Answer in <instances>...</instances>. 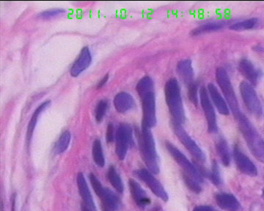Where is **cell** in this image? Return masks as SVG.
<instances>
[{
  "instance_id": "cell-22",
  "label": "cell",
  "mask_w": 264,
  "mask_h": 211,
  "mask_svg": "<svg viewBox=\"0 0 264 211\" xmlns=\"http://www.w3.org/2000/svg\"><path fill=\"white\" fill-rule=\"evenodd\" d=\"M226 24L223 22H213L209 23L203 24L192 32L193 36L197 35L206 34V33H213V32L218 31L221 29L224 28Z\"/></svg>"
},
{
  "instance_id": "cell-26",
  "label": "cell",
  "mask_w": 264,
  "mask_h": 211,
  "mask_svg": "<svg viewBox=\"0 0 264 211\" xmlns=\"http://www.w3.org/2000/svg\"><path fill=\"white\" fill-rule=\"evenodd\" d=\"M93 158L94 162L97 166L103 167L105 166V160L104 156L103 149H102V142L99 140H96L93 144L92 149Z\"/></svg>"
},
{
  "instance_id": "cell-7",
  "label": "cell",
  "mask_w": 264,
  "mask_h": 211,
  "mask_svg": "<svg viewBox=\"0 0 264 211\" xmlns=\"http://www.w3.org/2000/svg\"><path fill=\"white\" fill-rule=\"evenodd\" d=\"M90 180L97 196L102 199L105 207L111 211L118 210L121 206L119 197L113 191L104 187L94 174L90 175Z\"/></svg>"
},
{
  "instance_id": "cell-10",
  "label": "cell",
  "mask_w": 264,
  "mask_h": 211,
  "mask_svg": "<svg viewBox=\"0 0 264 211\" xmlns=\"http://www.w3.org/2000/svg\"><path fill=\"white\" fill-rule=\"evenodd\" d=\"M132 142V128L126 123L120 125L116 133V146H115V153L120 159L123 160L126 158L128 150Z\"/></svg>"
},
{
  "instance_id": "cell-23",
  "label": "cell",
  "mask_w": 264,
  "mask_h": 211,
  "mask_svg": "<svg viewBox=\"0 0 264 211\" xmlns=\"http://www.w3.org/2000/svg\"><path fill=\"white\" fill-rule=\"evenodd\" d=\"M50 103V100H47V101L44 102L42 104L40 105L39 107L37 108V110H35L34 113H33L31 120H30V122H29L28 126H27V142H30V140H31L33 132H34L35 126H36L37 121H38V116H39L40 114L44 111L46 107H49Z\"/></svg>"
},
{
  "instance_id": "cell-3",
  "label": "cell",
  "mask_w": 264,
  "mask_h": 211,
  "mask_svg": "<svg viewBox=\"0 0 264 211\" xmlns=\"http://www.w3.org/2000/svg\"><path fill=\"white\" fill-rule=\"evenodd\" d=\"M164 95L169 113L172 116V123L183 125L186 121L185 111L180 86L177 80H168L164 86Z\"/></svg>"
},
{
  "instance_id": "cell-28",
  "label": "cell",
  "mask_w": 264,
  "mask_h": 211,
  "mask_svg": "<svg viewBox=\"0 0 264 211\" xmlns=\"http://www.w3.org/2000/svg\"><path fill=\"white\" fill-rule=\"evenodd\" d=\"M70 139H71V136L69 132L65 131L62 133L59 140L56 142L55 148H54V150L57 154H61L66 151L69 146Z\"/></svg>"
},
{
  "instance_id": "cell-4",
  "label": "cell",
  "mask_w": 264,
  "mask_h": 211,
  "mask_svg": "<svg viewBox=\"0 0 264 211\" xmlns=\"http://www.w3.org/2000/svg\"><path fill=\"white\" fill-rule=\"evenodd\" d=\"M139 146L141 156L151 173L157 175L159 172L158 157L153 134L149 128L142 126L139 136Z\"/></svg>"
},
{
  "instance_id": "cell-29",
  "label": "cell",
  "mask_w": 264,
  "mask_h": 211,
  "mask_svg": "<svg viewBox=\"0 0 264 211\" xmlns=\"http://www.w3.org/2000/svg\"><path fill=\"white\" fill-rule=\"evenodd\" d=\"M107 107H108V103L107 100H102L99 102L97 104V109H96V120L98 123H101L103 121L104 117L107 112Z\"/></svg>"
},
{
  "instance_id": "cell-8",
  "label": "cell",
  "mask_w": 264,
  "mask_h": 211,
  "mask_svg": "<svg viewBox=\"0 0 264 211\" xmlns=\"http://www.w3.org/2000/svg\"><path fill=\"white\" fill-rule=\"evenodd\" d=\"M165 146L169 154L172 156L178 164L183 169L184 174L190 176L201 184L203 182V176L195 167V166L189 161L188 158L186 157L185 155L170 142H166Z\"/></svg>"
},
{
  "instance_id": "cell-14",
  "label": "cell",
  "mask_w": 264,
  "mask_h": 211,
  "mask_svg": "<svg viewBox=\"0 0 264 211\" xmlns=\"http://www.w3.org/2000/svg\"><path fill=\"white\" fill-rule=\"evenodd\" d=\"M92 62V56L89 48L85 46L81 49L79 57L70 68V75L73 77H77L83 71H84Z\"/></svg>"
},
{
  "instance_id": "cell-32",
  "label": "cell",
  "mask_w": 264,
  "mask_h": 211,
  "mask_svg": "<svg viewBox=\"0 0 264 211\" xmlns=\"http://www.w3.org/2000/svg\"><path fill=\"white\" fill-rule=\"evenodd\" d=\"M198 85L195 83L192 82L191 84H189V98L194 104L196 106L198 105Z\"/></svg>"
},
{
  "instance_id": "cell-1",
  "label": "cell",
  "mask_w": 264,
  "mask_h": 211,
  "mask_svg": "<svg viewBox=\"0 0 264 211\" xmlns=\"http://www.w3.org/2000/svg\"><path fill=\"white\" fill-rule=\"evenodd\" d=\"M137 91L142 101V126L151 129L156 125V97L153 80L149 76H145L139 81Z\"/></svg>"
},
{
  "instance_id": "cell-27",
  "label": "cell",
  "mask_w": 264,
  "mask_h": 211,
  "mask_svg": "<svg viewBox=\"0 0 264 211\" xmlns=\"http://www.w3.org/2000/svg\"><path fill=\"white\" fill-rule=\"evenodd\" d=\"M107 177H108L109 181L114 187L115 190L118 192L123 193L124 191V186H123L122 180L114 167H110Z\"/></svg>"
},
{
  "instance_id": "cell-9",
  "label": "cell",
  "mask_w": 264,
  "mask_h": 211,
  "mask_svg": "<svg viewBox=\"0 0 264 211\" xmlns=\"http://www.w3.org/2000/svg\"><path fill=\"white\" fill-rule=\"evenodd\" d=\"M172 127L176 137L183 144L184 146L187 148V150L193 155V157L196 158L200 162H204L206 159L204 153L198 146V144L195 142V140L190 137V134L186 132L183 126L172 123Z\"/></svg>"
},
{
  "instance_id": "cell-24",
  "label": "cell",
  "mask_w": 264,
  "mask_h": 211,
  "mask_svg": "<svg viewBox=\"0 0 264 211\" xmlns=\"http://www.w3.org/2000/svg\"><path fill=\"white\" fill-rule=\"evenodd\" d=\"M216 150H217V154H218L222 164L226 167L230 165V154L226 141L223 139H220L217 141V143H216Z\"/></svg>"
},
{
  "instance_id": "cell-36",
  "label": "cell",
  "mask_w": 264,
  "mask_h": 211,
  "mask_svg": "<svg viewBox=\"0 0 264 211\" xmlns=\"http://www.w3.org/2000/svg\"><path fill=\"white\" fill-rule=\"evenodd\" d=\"M109 79V74L106 75L105 76V77L102 79V81H99V84H98L97 88H99V89H100V88H102L103 87L104 85L107 83V81H108Z\"/></svg>"
},
{
  "instance_id": "cell-5",
  "label": "cell",
  "mask_w": 264,
  "mask_h": 211,
  "mask_svg": "<svg viewBox=\"0 0 264 211\" xmlns=\"http://www.w3.org/2000/svg\"><path fill=\"white\" fill-rule=\"evenodd\" d=\"M215 77L216 81L225 97L230 111L233 113L235 118H237L238 115L241 114V111L239 108L234 89L229 78L228 72L222 67L218 68L216 70Z\"/></svg>"
},
{
  "instance_id": "cell-20",
  "label": "cell",
  "mask_w": 264,
  "mask_h": 211,
  "mask_svg": "<svg viewBox=\"0 0 264 211\" xmlns=\"http://www.w3.org/2000/svg\"><path fill=\"white\" fill-rule=\"evenodd\" d=\"M77 185L79 188L80 195L84 201V204L89 207L92 211H97V207H96L95 203L94 202L92 194L88 188L87 182H86L85 178H84V175L81 172L78 173L77 175Z\"/></svg>"
},
{
  "instance_id": "cell-16",
  "label": "cell",
  "mask_w": 264,
  "mask_h": 211,
  "mask_svg": "<svg viewBox=\"0 0 264 211\" xmlns=\"http://www.w3.org/2000/svg\"><path fill=\"white\" fill-rule=\"evenodd\" d=\"M207 90L211 99V101L214 103L219 113L222 115L230 114L228 103L222 96L217 87L214 84L210 83V84H208Z\"/></svg>"
},
{
  "instance_id": "cell-15",
  "label": "cell",
  "mask_w": 264,
  "mask_h": 211,
  "mask_svg": "<svg viewBox=\"0 0 264 211\" xmlns=\"http://www.w3.org/2000/svg\"><path fill=\"white\" fill-rule=\"evenodd\" d=\"M240 73L246 78L251 84L256 85L262 76L260 70L257 69L255 65L247 59H242L238 63Z\"/></svg>"
},
{
  "instance_id": "cell-6",
  "label": "cell",
  "mask_w": 264,
  "mask_h": 211,
  "mask_svg": "<svg viewBox=\"0 0 264 211\" xmlns=\"http://www.w3.org/2000/svg\"><path fill=\"white\" fill-rule=\"evenodd\" d=\"M239 89L243 101L249 113L256 118H260L263 115V107L252 84L242 81L240 84Z\"/></svg>"
},
{
  "instance_id": "cell-33",
  "label": "cell",
  "mask_w": 264,
  "mask_h": 211,
  "mask_svg": "<svg viewBox=\"0 0 264 211\" xmlns=\"http://www.w3.org/2000/svg\"><path fill=\"white\" fill-rule=\"evenodd\" d=\"M211 180L214 185H220L222 183V180H221L220 171H219L218 166H217V163L214 162L213 164L212 171L210 175Z\"/></svg>"
},
{
  "instance_id": "cell-12",
  "label": "cell",
  "mask_w": 264,
  "mask_h": 211,
  "mask_svg": "<svg viewBox=\"0 0 264 211\" xmlns=\"http://www.w3.org/2000/svg\"><path fill=\"white\" fill-rule=\"evenodd\" d=\"M134 173L140 180L148 185V188L156 196L159 197L161 200L167 202L169 199L167 193L161 183L153 175V173H151L149 170L145 169L136 170Z\"/></svg>"
},
{
  "instance_id": "cell-40",
  "label": "cell",
  "mask_w": 264,
  "mask_h": 211,
  "mask_svg": "<svg viewBox=\"0 0 264 211\" xmlns=\"http://www.w3.org/2000/svg\"><path fill=\"white\" fill-rule=\"evenodd\" d=\"M103 211H111L109 210V209L106 208V207H104Z\"/></svg>"
},
{
  "instance_id": "cell-31",
  "label": "cell",
  "mask_w": 264,
  "mask_h": 211,
  "mask_svg": "<svg viewBox=\"0 0 264 211\" xmlns=\"http://www.w3.org/2000/svg\"><path fill=\"white\" fill-rule=\"evenodd\" d=\"M65 11L63 9H51L49 11H44V12L40 13L38 14V17L41 19H48L51 18L58 17V16L62 15L65 14Z\"/></svg>"
},
{
  "instance_id": "cell-39",
  "label": "cell",
  "mask_w": 264,
  "mask_h": 211,
  "mask_svg": "<svg viewBox=\"0 0 264 211\" xmlns=\"http://www.w3.org/2000/svg\"><path fill=\"white\" fill-rule=\"evenodd\" d=\"M255 48H256V51H257V52H263L264 51L263 48L261 47V46H258Z\"/></svg>"
},
{
  "instance_id": "cell-38",
  "label": "cell",
  "mask_w": 264,
  "mask_h": 211,
  "mask_svg": "<svg viewBox=\"0 0 264 211\" xmlns=\"http://www.w3.org/2000/svg\"><path fill=\"white\" fill-rule=\"evenodd\" d=\"M81 211H92L91 210V209L89 208V207H87V205H86L85 204H84V203H83V204H81Z\"/></svg>"
},
{
  "instance_id": "cell-35",
  "label": "cell",
  "mask_w": 264,
  "mask_h": 211,
  "mask_svg": "<svg viewBox=\"0 0 264 211\" xmlns=\"http://www.w3.org/2000/svg\"><path fill=\"white\" fill-rule=\"evenodd\" d=\"M193 211H217L215 209L213 208L212 207L207 205H203V206H197L196 207H195Z\"/></svg>"
},
{
  "instance_id": "cell-13",
  "label": "cell",
  "mask_w": 264,
  "mask_h": 211,
  "mask_svg": "<svg viewBox=\"0 0 264 211\" xmlns=\"http://www.w3.org/2000/svg\"><path fill=\"white\" fill-rule=\"evenodd\" d=\"M233 157L236 166L242 173L251 177L257 175V169L254 163L240 150L237 145L233 149Z\"/></svg>"
},
{
  "instance_id": "cell-19",
  "label": "cell",
  "mask_w": 264,
  "mask_h": 211,
  "mask_svg": "<svg viewBox=\"0 0 264 211\" xmlns=\"http://www.w3.org/2000/svg\"><path fill=\"white\" fill-rule=\"evenodd\" d=\"M115 110L119 113H126L134 107V100L130 94L121 92L117 94L114 98Z\"/></svg>"
},
{
  "instance_id": "cell-11",
  "label": "cell",
  "mask_w": 264,
  "mask_h": 211,
  "mask_svg": "<svg viewBox=\"0 0 264 211\" xmlns=\"http://www.w3.org/2000/svg\"><path fill=\"white\" fill-rule=\"evenodd\" d=\"M200 99H201V107L206 116L208 123V130L210 133H216L218 130L217 127V118H216L215 110L213 107L210 96L208 92L207 88L202 87L200 90Z\"/></svg>"
},
{
  "instance_id": "cell-34",
  "label": "cell",
  "mask_w": 264,
  "mask_h": 211,
  "mask_svg": "<svg viewBox=\"0 0 264 211\" xmlns=\"http://www.w3.org/2000/svg\"><path fill=\"white\" fill-rule=\"evenodd\" d=\"M107 140L108 142H113L114 140V127L111 123L107 126Z\"/></svg>"
},
{
  "instance_id": "cell-30",
  "label": "cell",
  "mask_w": 264,
  "mask_h": 211,
  "mask_svg": "<svg viewBox=\"0 0 264 211\" xmlns=\"http://www.w3.org/2000/svg\"><path fill=\"white\" fill-rule=\"evenodd\" d=\"M183 177L186 184L191 191L197 193H201L202 191V187H201V183H198L195 179L192 178L191 177L185 175V174H184Z\"/></svg>"
},
{
  "instance_id": "cell-2",
  "label": "cell",
  "mask_w": 264,
  "mask_h": 211,
  "mask_svg": "<svg viewBox=\"0 0 264 211\" xmlns=\"http://www.w3.org/2000/svg\"><path fill=\"white\" fill-rule=\"evenodd\" d=\"M238 128L254 156L264 164V141L249 120L241 113L237 118Z\"/></svg>"
},
{
  "instance_id": "cell-25",
  "label": "cell",
  "mask_w": 264,
  "mask_h": 211,
  "mask_svg": "<svg viewBox=\"0 0 264 211\" xmlns=\"http://www.w3.org/2000/svg\"><path fill=\"white\" fill-rule=\"evenodd\" d=\"M259 25V20L257 18H251L241 22H236L230 25V29L234 31H245V30L255 29Z\"/></svg>"
},
{
  "instance_id": "cell-17",
  "label": "cell",
  "mask_w": 264,
  "mask_h": 211,
  "mask_svg": "<svg viewBox=\"0 0 264 211\" xmlns=\"http://www.w3.org/2000/svg\"><path fill=\"white\" fill-rule=\"evenodd\" d=\"M129 188L133 199L139 207H145L150 203L149 198L147 196V193L144 191L143 188L140 186L137 182L133 179H130L129 181Z\"/></svg>"
},
{
  "instance_id": "cell-37",
  "label": "cell",
  "mask_w": 264,
  "mask_h": 211,
  "mask_svg": "<svg viewBox=\"0 0 264 211\" xmlns=\"http://www.w3.org/2000/svg\"><path fill=\"white\" fill-rule=\"evenodd\" d=\"M11 211H16V194L11 198Z\"/></svg>"
},
{
  "instance_id": "cell-18",
  "label": "cell",
  "mask_w": 264,
  "mask_h": 211,
  "mask_svg": "<svg viewBox=\"0 0 264 211\" xmlns=\"http://www.w3.org/2000/svg\"><path fill=\"white\" fill-rule=\"evenodd\" d=\"M216 202L222 210L237 211L240 208V203L231 193H218L215 196Z\"/></svg>"
},
{
  "instance_id": "cell-41",
  "label": "cell",
  "mask_w": 264,
  "mask_h": 211,
  "mask_svg": "<svg viewBox=\"0 0 264 211\" xmlns=\"http://www.w3.org/2000/svg\"><path fill=\"white\" fill-rule=\"evenodd\" d=\"M263 198H264V189L263 190Z\"/></svg>"
},
{
  "instance_id": "cell-21",
  "label": "cell",
  "mask_w": 264,
  "mask_h": 211,
  "mask_svg": "<svg viewBox=\"0 0 264 211\" xmlns=\"http://www.w3.org/2000/svg\"><path fill=\"white\" fill-rule=\"evenodd\" d=\"M177 71L185 82L189 84L193 82L194 69L191 60L186 59L179 62L177 65Z\"/></svg>"
}]
</instances>
